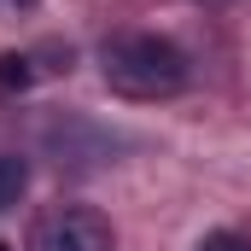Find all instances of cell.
Instances as JSON below:
<instances>
[{
  "instance_id": "7a4b0ae2",
  "label": "cell",
  "mask_w": 251,
  "mask_h": 251,
  "mask_svg": "<svg viewBox=\"0 0 251 251\" xmlns=\"http://www.w3.org/2000/svg\"><path fill=\"white\" fill-rule=\"evenodd\" d=\"M29 251H117V234L88 204H53L29 228Z\"/></svg>"
},
{
  "instance_id": "52a82bcc",
  "label": "cell",
  "mask_w": 251,
  "mask_h": 251,
  "mask_svg": "<svg viewBox=\"0 0 251 251\" xmlns=\"http://www.w3.org/2000/svg\"><path fill=\"white\" fill-rule=\"evenodd\" d=\"M0 251H12V246H0Z\"/></svg>"
},
{
  "instance_id": "3957f363",
  "label": "cell",
  "mask_w": 251,
  "mask_h": 251,
  "mask_svg": "<svg viewBox=\"0 0 251 251\" xmlns=\"http://www.w3.org/2000/svg\"><path fill=\"white\" fill-rule=\"evenodd\" d=\"M24 193H29V164H24L18 152H6V158H0V210H12Z\"/></svg>"
},
{
  "instance_id": "277c9868",
  "label": "cell",
  "mask_w": 251,
  "mask_h": 251,
  "mask_svg": "<svg viewBox=\"0 0 251 251\" xmlns=\"http://www.w3.org/2000/svg\"><path fill=\"white\" fill-rule=\"evenodd\" d=\"M35 82V70L24 53H0V88H29Z\"/></svg>"
},
{
  "instance_id": "6da1fadb",
  "label": "cell",
  "mask_w": 251,
  "mask_h": 251,
  "mask_svg": "<svg viewBox=\"0 0 251 251\" xmlns=\"http://www.w3.org/2000/svg\"><path fill=\"white\" fill-rule=\"evenodd\" d=\"M100 76L123 100H170L187 88V53L164 35H111L100 47Z\"/></svg>"
},
{
  "instance_id": "8992f818",
  "label": "cell",
  "mask_w": 251,
  "mask_h": 251,
  "mask_svg": "<svg viewBox=\"0 0 251 251\" xmlns=\"http://www.w3.org/2000/svg\"><path fill=\"white\" fill-rule=\"evenodd\" d=\"M18 6H29V0H0V12H18Z\"/></svg>"
},
{
  "instance_id": "5b68a950",
  "label": "cell",
  "mask_w": 251,
  "mask_h": 251,
  "mask_svg": "<svg viewBox=\"0 0 251 251\" xmlns=\"http://www.w3.org/2000/svg\"><path fill=\"white\" fill-rule=\"evenodd\" d=\"M199 251H251V240H246V234H234V228H216V234L199 240Z\"/></svg>"
}]
</instances>
